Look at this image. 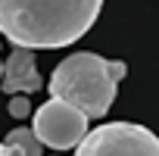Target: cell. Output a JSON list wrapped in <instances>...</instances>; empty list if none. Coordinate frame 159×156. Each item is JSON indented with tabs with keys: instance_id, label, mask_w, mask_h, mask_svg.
<instances>
[{
	"instance_id": "1",
	"label": "cell",
	"mask_w": 159,
	"mask_h": 156,
	"mask_svg": "<svg viewBox=\"0 0 159 156\" xmlns=\"http://www.w3.org/2000/svg\"><path fill=\"white\" fill-rule=\"evenodd\" d=\"M103 0H0V34L22 50H56L84 38Z\"/></svg>"
},
{
	"instance_id": "2",
	"label": "cell",
	"mask_w": 159,
	"mask_h": 156,
	"mask_svg": "<svg viewBox=\"0 0 159 156\" xmlns=\"http://www.w3.org/2000/svg\"><path fill=\"white\" fill-rule=\"evenodd\" d=\"M128 75V66L122 59H106L97 56L94 50H81L66 56L53 72H50V100L69 103L81 112L88 122L103 119L116 100V88Z\"/></svg>"
},
{
	"instance_id": "3",
	"label": "cell",
	"mask_w": 159,
	"mask_h": 156,
	"mask_svg": "<svg viewBox=\"0 0 159 156\" xmlns=\"http://www.w3.org/2000/svg\"><path fill=\"white\" fill-rule=\"evenodd\" d=\"M75 156H159V137L134 122H106L88 131Z\"/></svg>"
},
{
	"instance_id": "4",
	"label": "cell",
	"mask_w": 159,
	"mask_h": 156,
	"mask_svg": "<svg viewBox=\"0 0 159 156\" xmlns=\"http://www.w3.org/2000/svg\"><path fill=\"white\" fill-rule=\"evenodd\" d=\"M31 131L41 140V147H53V150H72L88 137V119L69 103L59 100H47L38 106L34 119H31Z\"/></svg>"
},
{
	"instance_id": "5",
	"label": "cell",
	"mask_w": 159,
	"mask_h": 156,
	"mask_svg": "<svg viewBox=\"0 0 159 156\" xmlns=\"http://www.w3.org/2000/svg\"><path fill=\"white\" fill-rule=\"evenodd\" d=\"M0 91L10 97H28L34 91H41V75L34 66V50H22L16 47L10 53V59L0 69Z\"/></svg>"
},
{
	"instance_id": "6",
	"label": "cell",
	"mask_w": 159,
	"mask_h": 156,
	"mask_svg": "<svg viewBox=\"0 0 159 156\" xmlns=\"http://www.w3.org/2000/svg\"><path fill=\"white\" fill-rule=\"evenodd\" d=\"M3 150H7V156H41V140L34 137V131L31 128H25V125H19V128H13L3 140Z\"/></svg>"
},
{
	"instance_id": "7",
	"label": "cell",
	"mask_w": 159,
	"mask_h": 156,
	"mask_svg": "<svg viewBox=\"0 0 159 156\" xmlns=\"http://www.w3.org/2000/svg\"><path fill=\"white\" fill-rule=\"evenodd\" d=\"M28 112H31L28 97H13V100H10V116H13V119H25Z\"/></svg>"
},
{
	"instance_id": "8",
	"label": "cell",
	"mask_w": 159,
	"mask_h": 156,
	"mask_svg": "<svg viewBox=\"0 0 159 156\" xmlns=\"http://www.w3.org/2000/svg\"><path fill=\"white\" fill-rule=\"evenodd\" d=\"M0 156H7V150H3V144H0Z\"/></svg>"
},
{
	"instance_id": "9",
	"label": "cell",
	"mask_w": 159,
	"mask_h": 156,
	"mask_svg": "<svg viewBox=\"0 0 159 156\" xmlns=\"http://www.w3.org/2000/svg\"><path fill=\"white\" fill-rule=\"evenodd\" d=\"M0 69H3V59H0Z\"/></svg>"
}]
</instances>
